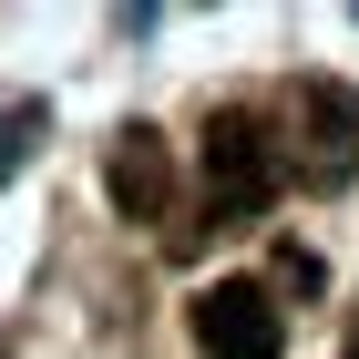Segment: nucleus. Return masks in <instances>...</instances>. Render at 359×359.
Instances as JSON below:
<instances>
[{
	"label": "nucleus",
	"mask_w": 359,
	"mask_h": 359,
	"mask_svg": "<svg viewBox=\"0 0 359 359\" xmlns=\"http://www.w3.org/2000/svg\"><path fill=\"white\" fill-rule=\"evenodd\" d=\"M195 349H205V359H277V349H287V308H277V287L216 277V287L195 298Z\"/></svg>",
	"instance_id": "7ed1b4c3"
},
{
	"label": "nucleus",
	"mask_w": 359,
	"mask_h": 359,
	"mask_svg": "<svg viewBox=\"0 0 359 359\" xmlns=\"http://www.w3.org/2000/svg\"><path fill=\"white\" fill-rule=\"evenodd\" d=\"M103 185H113V205H123V216L165 226V216H175V154H165V134H154V123H134V134L113 144Z\"/></svg>",
	"instance_id": "20e7f679"
},
{
	"label": "nucleus",
	"mask_w": 359,
	"mask_h": 359,
	"mask_svg": "<svg viewBox=\"0 0 359 359\" xmlns=\"http://www.w3.org/2000/svg\"><path fill=\"white\" fill-rule=\"evenodd\" d=\"M287 175L298 185H318V195H339L359 175V93L349 83H298V123H287Z\"/></svg>",
	"instance_id": "f03ea898"
},
{
	"label": "nucleus",
	"mask_w": 359,
	"mask_h": 359,
	"mask_svg": "<svg viewBox=\"0 0 359 359\" xmlns=\"http://www.w3.org/2000/svg\"><path fill=\"white\" fill-rule=\"evenodd\" d=\"M277 185H287V154L267 113H205V216H267Z\"/></svg>",
	"instance_id": "f257e3e1"
}]
</instances>
